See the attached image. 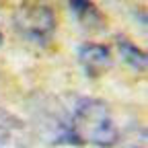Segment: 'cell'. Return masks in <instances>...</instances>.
<instances>
[{
  "instance_id": "6da1fadb",
  "label": "cell",
  "mask_w": 148,
  "mask_h": 148,
  "mask_svg": "<svg viewBox=\"0 0 148 148\" xmlns=\"http://www.w3.org/2000/svg\"><path fill=\"white\" fill-rule=\"evenodd\" d=\"M66 134L70 142L97 148H111L119 138L111 111L99 99H80L74 105Z\"/></svg>"
},
{
  "instance_id": "5b68a950",
  "label": "cell",
  "mask_w": 148,
  "mask_h": 148,
  "mask_svg": "<svg viewBox=\"0 0 148 148\" xmlns=\"http://www.w3.org/2000/svg\"><path fill=\"white\" fill-rule=\"evenodd\" d=\"M68 4L78 23H82L84 27H101V23H103L101 12L90 0H68Z\"/></svg>"
},
{
  "instance_id": "7a4b0ae2",
  "label": "cell",
  "mask_w": 148,
  "mask_h": 148,
  "mask_svg": "<svg viewBox=\"0 0 148 148\" xmlns=\"http://www.w3.org/2000/svg\"><path fill=\"white\" fill-rule=\"evenodd\" d=\"M14 25L27 39L35 43H47L56 31V14L45 4H25L14 12Z\"/></svg>"
},
{
  "instance_id": "8992f818",
  "label": "cell",
  "mask_w": 148,
  "mask_h": 148,
  "mask_svg": "<svg viewBox=\"0 0 148 148\" xmlns=\"http://www.w3.org/2000/svg\"><path fill=\"white\" fill-rule=\"evenodd\" d=\"M117 49L121 53L123 62H127V66H132L136 70H146V53L140 47H136L130 39L117 37Z\"/></svg>"
},
{
  "instance_id": "3957f363",
  "label": "cell",
  "mask_w": 148,
  "mask_h": 148,
  "mask_svg": "<svg viewBox=\"0 0 148 148\" xmlns=\"http://www.w3.org/2000/svg\"><path fill=\"white\" fill-rule=\"evenodd\" d=\"M78 60L88 76H97L105 72L111 64V51L101 43H82L78 47Z\"/></svg>"
},
{
  "instance_id": "277c9868",
  "label": "cell",
  "mask_w": 148,
  "mask_h": 148,
  "mask_svg": "<svg viewBox=\"0 0 148 148\" xmlns=\"http://www.w3.org/2000/svg\"><path fill=\"white\" fill-rule=\"evenodd\" d=\"M27 138L25 123L12 115L10 111L0 107V148H16L23 146Z\"/></svg>"
}]
</instances>
